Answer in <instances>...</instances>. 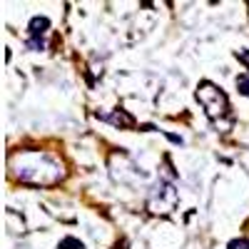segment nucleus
Wrapping results in <instances>:
<instances>
[{"label":"nucleus","mask_w":249,"mask_h":249,"mask_svg":"<svg viewBox=\"0 0 249 249\" xmlns=\"http://www.w3.org/2000/svg\"><path fill=\"white\" fill-rule=\"evenodd\" d=\"M175 204H177V190H175V184L170 182H160L155 187V192L147 202V207L155 212V214H167L175 210Z\"/></svg>","instance_id":"2"},{"label":"nucleus","mask_w":249,"mask_h":249,"mask_svg":"<svg viewBox=\"0 0 249 249\" xmlns=\"http://www.w3.org/2000/svg\"><path fill=\"white\" fill-rule=\"evenodd\" d=\"M100 120H105V122H110V124H115V127H135V120H132V115H127L124 110H115V112H102V115H97Z\"/></svg>","instance_id":"3"},{"label":"nucleus","mask_w":249,"mask_h":249,"mask_svg":"<svg viewBox=\"0 0 249 249\" xmlns=\"http://www.w3.org/2000/svg\"><path fill=\"white\" fill-rule=\"evenodd\" d=\"M197 100H199V105L204 107V112L210 115L212 120H219L222 115H227V110H230V102H227V95L212 85V82H199V88H197Z\"/></svg>","instance_id":"1"},{"label":"nucleus","mask_w":249,"mask_h":249,"mask_svg":"<svg viewBox=\"0 0 249 249\" xmlns=\"http://www.w3.org/2000/svg\"><path fill=\"white\" fill-rule=\"evenodd\" d=\"M237 60H239V62H244L247 70H249V50H237Z\"/></svg>","instance_id":"7"},{"label":"nucleus","mask_w":249,"mask_h":249,"mask_svg":"<svg viewBox=\"0 0 249 249\" xmlns=\"http://www.w3.org/2000/svg\"><path fill=\"white\" fill-rule=\"evenodd\" d=\"M237 90H239L244 97H249V75H242V77L237 80Z\"/></svg>","instance_id":"5"},{"label":"nucleus","mask_w":249,"mask_h":249,"mask_svg":"<svg viewBox=\"0 0 249 249\" xmlns=\"http://www.w3.org/2000/svg\"><path fill=\"white\" fill-rule=\"evenodd\" d=\"M227 249H249V242L247 239H232Z\"/></svg>","instance_id":"6"},{"label":"nucleus","mask_w":249,"mask_h":249,"mask_svg":"<svg viewBox=\"0 0 249 249\" xmlns=\"http://www.w3.org/2000/svg\"><path fill=\"white\" fill-rule=\"evenodd\" d=\"M57 249H85V244H82L80 239H75V237H65L57 244Z\"/></svg>","instance_id":"4"}]
</instances>
